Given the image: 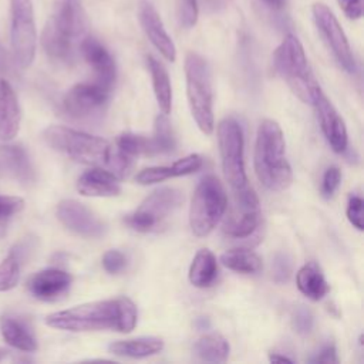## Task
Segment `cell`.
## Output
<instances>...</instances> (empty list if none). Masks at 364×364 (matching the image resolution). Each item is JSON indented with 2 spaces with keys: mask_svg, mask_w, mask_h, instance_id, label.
<instances>
[{
  "mask_svg": "<svg viewBox=\"0 0 364 364\" xmlns=\"http://www.w3.org/2000/svg\"><path fill=\"white\" fill-rule=\"evenodd\" d=\"M48 327L64 331L115 330L129 333L136 324V307L128 297L98 300L48 314Z\"/></svg>",
  "mask_w": 364,
  "mask_h": 364,
  "instance_id": "cell-1",
  "label": "cell"
},
{
  "mask_svg": "<svg viewBox=\"0 0 364 364\" xmlns=\"http://www.w3.org/2000/svg\"><path fill=\"white\" fill-rule=\"evenodd\" d=\"M109 351L115 355L129 358H144L158 354L164 348V341L158 337H138L131 340H119L109 344Z\"/></svg>",
  "mask_w": 364,
  "mask_h": 364,
  "instance_id": "cell-22",
  "label": "cell"
},
{
  "mask_svg": "<svg viewBox=\"0 0 364 364\" xmlns=\"http://www.w3.org/2000/svg\"><path fill=\"white\" fill-rule=\"evenodd\" d=\"M80 53L94 70L97 77L95 82L107 91H111L117 77V67L109 51L95 37L85 36L80 44Z\"/></svg>",
  "mask_w": 364,
  "mask_h": 364,
  "instance_id": "cell-17",
  "label": "cell"
},
{
  "mask_svg": "<svg viewBox=\"0 0 364 364\" xmlns=\"http://www.w3.org/2000/svg\"><path fill=\"white\" fill-rule=\"evenodd\" d=\"M154 138L158 142V146L161 149V154H169L173 152L176 146V141L172 132V127L169 119L165 114H161L155 119V128H154Z\"/></svg>",
  "mask_w": 364,
  "mask_h": 364,
  "instance_id": "cell-30",
  "label": "cell"
},
{
  "mask_svg": "<svg viewBox=\"0 0 364 364\" xmlns=\"http://www.w3.org/2000/svg\"><path fill=\"white\" fill-rule=\"evenodd\" d=\"M71 276L61 269H44L28 282L30 293L43 301L60 299L70 287Z\"/></svg>",
  "mask_w": 364,
  "mask_h": 364,
  "instance_id": "cell-18",
  "label": "cell"
},
{
  "mask_svg": "<svg viewBox=\"0 0 364 364\" xmlns=\"http://www.w3.org/2000/svg\"><path fill=\"white\" fill-rule=\"evenodd\" d=\"M223 215L222 230L225 235L236 239L250 236L260 223V205L255 191L247 185L232 191V202Z\"/></svg>",
  "mask_w": 364,
  "mask_h": 364,
  "instance_id": "cell-11",
  "label": "cell"
},
{
  "mask_svg": "<svg viewBox=\"0 0 364 364\" xmlns=\"http://www.w3.org/2000/svg\"><path fill=\"white\" fill-rule=\"evenodd\" d=\"M272 273H273L274 282H277V283H283L290 277L291 262L287 255L279 253L274 256L273 263H272Z\"/></svg>",
  "mask_w": 364,
  "mask_h": 364,
  "instance_id": "cell-35",
  "label": "cell"
},
{
  "mask_svg": "<svg viewBox=\"0 0 364 364\" xmlns=\"http://www.w3.org/2000/svg\"><path fill=\"white\" fill-rule=\"evenodd\" d=\"M195 326H196L199 330H205V328H208V327H209V321H208L206 318L200 317V318H198V320H196Z\"/></svg>",
  "mask_w": 364,
  "mask_h": 364,
  "instance_id": "cell-44",
  "label": "cell"
},
{
  "mask_svg": "<svg viewBox=\"0 0 364 364\" xmlns=\"http://www.w3.org/2000/svg\"><path fill=\"white\" fill-rule=\"evenodd\" d=\"M171 178L169 166H151L142 169L136 176L135 181L141 185H152Z\"/></svg>",
  "mask_w": 364,
  "mask_h": 364,
  "instance_id": "cell-34",
  "label": "cell"
},
{
  "mask_svg": "<svg viewBox=\"0 0 364 364\" xmlns=\"http://www.w3.org/2000/svg\"><path fill=\"white\" fill-rule=\"evenodd\" d=\"M185 77L191 114L199 129L209 135L213 131V92L209 64L202 55L188 53L185 58Z\"/></svg>",
  "mask_w": 364,
  "mask_h": 364,
  "instance_id": "cell-6",
  "label": "cell"
},
{
  "mask_svg": "<svg viewBox=\"0 0 364 364\" xmlns=\"http://www.w3.org/2000/svg\"><path fill=\"white\" fill-rule=\"evenodd\" d=\"M183 202V195L176 188H159L154 191L124 222L136 232H149L172 215Z\"/></svg>",
  "mask_w": 364,
  "mask_h": 364,
  "instance_id": "cell-10",
  "label": "cell"
},
{
  "mask_svg": "<svg viewBox=\"0 0 364 364\" xmlns=\"http://www.w3.org/2000/svg\"><path fill=\"white\" fill-rule=\"evenodd\" d=\"M273 65L303 102L311 104L314 97L321 91L310 70L304 48L294 34L289 33L284 36L273 54Z\"/></svg>",
  "mask_w": 364,
  "mask_h": 364,
  "instance_id": "cell-4",
  "label": "cell"
},
{
  "mask_svg": "<svg viewBox=\"0 0 364 364\" xmlns=\"http://www.w3.org/2000/svg\"><path fill=\"white\" fill-rule=\"evenodd\" d=\"M7 350H4V348H0V361L3 360V358H6L7 357Z\"/></svg>",
  "mask_w": 364,
  "mask_h": 364,
  "instance_id": "cell-45",
  "label": "cell"
},
{
  "mask_svg": "<svg viewBox=\"0 0 364 364\" xmlns=\"http://www.w3.org/2000/svg\"><path fill=\"white\" fill-rule=\"evenodd\" d=\"M220 262L225 267L237 273H257L262 269V259L249 249H233L222 253Z\"/></svg>",
  "mask_w": 364,
  "mask_h": 364,
  "instance_id": "cell-28",
  "label": "cell"
},
{
  "mask_svg": "<svg viewBox=\"0 0 364 364\" xmlns=\"http://www.w3.org/2000/svg\"><path fill=\"white\" fill-rule=\"evenodd\" d=\"M311 13L317 30L327 43L337 63L347 73H354L357 68L355 58L353 55L347 36L344 34L334 13L323 3H314L311 7Z\"/></svg>",
  "mask_w": 364,
  "mask_h": 364,
  "instance_id": "cell-12",
  "label": "cell"
},
{
  "mask_svg": "<svg viewBox=\"0 0 364 364\" xmlns=\"http://www.w3.org/2000/svg\"><path fill=\"white\" fill-rule=\"evenodd\" d=\"M146 65L151 73L154 94L162 114L168 115L172 108V87L166 68L152 55L146 57Z\"/></svg>",
  "mask_w": 364,
  "mask_h": 364,
  "instance_id": "cell-23",
  "label": "cell"
},
{
  "mask_svg": "<svg viewBox=\"0 0 364 364\" xmlns=\"http://www.w3.org/2000/svg\"><path fill=\"white\" fill-rule=\"evenodd\" d=\"M77 191L84 196L108 198L119 195L121 185L112 172L102 168H92L78 178Z\"/></svg>",
  "mask_w": 364,
  "mask_h": 364,
  "instance_id": "cell-21",
  "label": "cell"
},
{
  "mask_svg": "<svg viewBox=\"0 0 364 364\" xmlns=\"http://www.w3.org/2000/svg\"><path fill=\"white\" fill-rule=\"evenodd\" d=\"M310 363H321V364H336V363H338L334 344H326L324 347H321L320 351L313 358H310Z\"/></svg>",
  "mask_w": 364,
  "mask_h": 364,
  "instance_id": "cell-41",
  "label": "cell"
},
{
  "mask_svg": "<svg viewBox=\"0 0 364 364\" xmlns=\"http://www.w3.org/2000/svg\"><path fill=\"white\" fill-rule=\"evenodd\" d=\"M311 105H314L317 119L320 124V128L328 142V145L333 148L334 152H344L347 149L348 138H347V128L343 121V118L338 115L333 104L328 101V98L320 91Z\"/></svg>",
  "mask_w": 364,
  "mask_h": 364,
  "instance_id": "cell-15",
  "label": "cell"
},
{
  "mask_svg": "<svg viewBox=\"0 0 364 364\" xmlns=\"http://www.w3.org/2000/svg\"><path fill=\"white\" fill-rule=\"evenodd\" d=\"M20 279V262L14 252L0 262V291L14 289Z\"/></svg>",
  "mask_w": 364,
  "mask_h": 364,
  "instance_id": "cell-29",
  "label": "cell"
},
{
  "mask_svg": "<svg viewBox=\"0 0 364 364\" xmlns=\"http://www.w3.org/2000/svg\"><path fill=\"white\" fill-rule=\"evenodd\" d=\"M260 1H263L267 7L273 10H282L286 4V0H260Z\"/></svg>",
  "mask_w": 364,
  "mask_h": 364,
  "instance_id": "cell-42",
  "label": "cell"
},
{
  "mask_svg": "<svg viewBox=\"0 0 364 364\" xmlns=\"http://www.w3.org/2000/svg\"><path fill=\"white\" fill-rule=\"evenodd\" d=\"M109 91L97 82H81L71 87L63 98V111L73 119H91L102 114Z\"/></svg>",
  "mask_w": 364,
  "mask_h": 364,
  "instance_id": "cell-13",
  "label": "cell"
},
{
  "mask_svg": "<svg viewBox=\"0 0 364 364\" xmlns=\"http://www.w3.org/2000/svg\"><path fill=\"white\" fill-rule=\"evenodd\" d=\"M229 343L218 333L202 336L193 346V353L208 363H225L229 357Z\"/></svg>",
  "mask_w": 364,
  "mask_h": 364,
  "instance_id": "cell-27",
  "label": "cell"
},
{
  "mask_svg": "<svg viewBox=\"0 0 364 364\" xmlns=\"http://www.w3.org/2000/svg\"><path fill=\"white\" fill-rule=\"evenodd\" d=\"M228 196L213 175L205 176L196 186L189 208V225L196 236L209 235L226 212Z\"/></svg>",
  "mask_w": 364,
  "mask_h": 364,
  "instance_id": "cell-7",
  "label": "cell"
},
{
  "mask_svg": "<svg viewBox=\"0 0 364 364\" xmlns=\"http://www.w3.org/2000/svg\"><path fill=\"white\" fill-rule=\"evenodd\" d=\"M218 274V264L215 255L208 250L202 249L199 250L189 267V280L196 287H209Z\"/></svg>",
  "mask_w": 364,
  "mask_h": 364,
  "instance_id": "cell-25",
  "label": "cell"
},
{
  "mask_svg": "<svg viewBox=\"0 0 364 364\" xmlns=\"http://www.w3.org/2000/svg\"><path fill=\"white\" fill-rule=\"evenodd\" d=\"M296 283L299 290L314 301L321 300L328 291V284L316 263L301 266L296 274Z\"/></svg>",
  "mask_w": 364,
  "mask_h": 364,
  "instance_id": "cell-24",
  "label": "cell"
},
{
  "mask_svg": "<svg viewBox=\"0 0 364 364\" xmlns=\"http://www.w3.org/2000/svg\"><path fill=\"white\" fill-rule=\"evenodd\" d=\"M21 112L16 92L10 82L0 80V141L7 142L17 136Z\"/></svg>",
  "mask_w": 364,
  "mask_h": 364,
  "instance_id": "cell-20",
  "label": "cell"
},
{
  "mask_svg": "<svg viewBox=\"0 0 364 364\" xmlns=\"http://www.w3.org/2000/svg\"><path fill=\"white\" fill-rule=\"evenodd\" d=\"M218 142L222 158V169L225 179L232 191L247 186V176L245 171L243 158V132L237 121L225 118L218 125Z\"/></svg>",
  "mask_w": 364,
  "mask_h": 364,
  "instance_id": "cell-9",
  "label": "cell"
},
{
  "mask_svg": "<svg viewBox=\"0 0 364 364\" xmlns=\"http://www.w3.org/2000/svg\"><path fill=\"white\" fill-rule=\"evenodd\" d=\"M347 218L350 223L363 230V199L358 195H351L347 203Z\"/></svg>",
  "mask_w": 364,
  "mask_h": 364,
  "instance_id": "cell-37",
  "label": "cell"
},
{
  "mask_svg": "<svg viewBox=\"0 0 364 364\" xmlns=\"http://www.w3.org/2000/svg\"><path fill=\"white\" fill-rule=\"evenodd\" d=\"M341 181V172L337 166H330L324 175H323V181H321V193L324 198H330L333 196V193L337 191L338 185Z\"/></svg>",
  "mask_w": 364,
  "mask_h": 364,
  "instance_id": "cell-36",
  "label": "cell"
},
{
  "mask_svg": "<svg viewBox=\"0 0 364 364\" xmlns=\"http://www.w3.org/2000/svg\"><path fill=\"white\" fill-rule=\"evenodd\" d=\"M138 20H139V24H141L145 36L152 43V46L168 61H175V58H176L175 44L165 30V26L162 23V18H161L158 10L149 0L139 1Z\"/></svg>",
  "mask_w": 364,
  "mask_h": 364,
  "instance_id": "cell-16",
  "label": "cell"
},
{
  "mask_svg": "<svg viewBox=\"0 0 364 364\" xmlns=\"http://www.w3.org/2000/svg\"><path fill=\"white\" fill-rule=\"evenodd\" d=\"M127 259L118 250H108L102 256V266L108 273H118L125 267Z\"/></svg>",
  "mask_w": 364,
  "mask_h": 364,
  "instance_id": "cell-39",
  "label": "cell"
},
{
  "mask_svg": "<svg viewBox=\"0 0 364 364\" xmlns=\"http://www.w3.org/2000/svg\"><path fill=\"white\" fill-rule=\"evenodd\" d=\"M202 166V156L198 154H191L188 156H183L182 159H178L169 166V173L171 178L175 176H183V175H191L196 171H199Z\"/></svg>",
  "mask_w": 364,
  "mask_h": 364,
  "instance_id": "cell-31",
  "label": "cell"
},
{
  "mask_svg": "<svg viewBox=\"0 0 364 364\" xmlns=\"http://www.w3.org/2000/svg\"><path fill=\"white\" fill-rule=\"evenodd\" d=\"M46 144L57 152L87 165H107L111 144L100 136H94L68 127L50 125L43 132Z\"/></svg>",
  "mask_w": 364,
  "mask_h": 364,
  "instance_id": "cell-5",
  "label": "cell"
},
{
  "mask_svg": "<svg viewBox=\"0 0 364 364\" xmlns=\"http://www.w3.org/2000/svg\"><path fill=\"white\" fill-rule=\"evenodd\" d=\"M57 218L68 230L84 237H100L107 229L91 209L74 199H64L58 203Z\"/></svg>",
  "mask_w": 364,
  "mask_h": 364,
  "instance_id": "cell-14",
  "label": "cell"
},
{
  "mask_svg": "<svg viewBox=\"0 0 364 364\" xmlns=\"http://www.w3.org/2000/svg\"><path fill=\"white\" fill-rule=\"evenodd\" d=\"M0 178L30 183L34 172L26 151L18 145L0 144Z\"/></svg>",
  "mask_w": 364,
  "mask_h": 364,
  "instance_id": "cell-19",
  "label": "cell"
},
{
  "mask_svg": "<svg viewBox=\"0 0 364 364\" xmlns=\"http://www.w3.org/2000/svg\"><path fill=\"white\" fill-rule=\"evenodd\" d=\"M87 18L81 0H54L41 33V46L55 63L71 64L85 37Z\"/></svg>",
  "mask_w": 364,
  "mask_h": 364,
  "instance_id": "cell-2",
  "label": "cell"
},
{
  "mask_svg": "<svg viewBox=\"0 0 364 364\" xmlns=\"http://www.w3.org/2000/svg\"><path fill=\"white\" fill-rule=\"evenodd\" d=\"M178 4V17L181 26L191 28L198 21V0H176Z\"/></svg>",
  "mask_w": 364,
  "mask_h": 364,
  "instance_id": "cell-32",
  "label": "cell"
},
{
  "mask_svg": "<svg viewBox=\"0 0 364 364\" xmlns=\"http://www.w3.org/2000/svg\"><path fill=\"white\" fill-rule=\"evenodd\" d=\"M291 324H293V328L296 330V333H299L301 336H306L313 330L314 316L307 307L300 306L294 310Z\"/></svg>",
  "mask_w": 364,
  "mask_h": 364,
  "instance_id": "cell-33",
  "label": "cell"
},
{
  "mask_svg": "<svg viewBox=\"0 0 364 364\" xmlns=\"http://www.w3.org/2000/svg\"><path fill=\"white\" fill-rule=\"evenodd\" d=\"M337 3L350 20H358L363 16V0H337Z\"/></svg>",
  "mask_w": 364,
  "mask_h": 364,
  "instance_id": "cell-40",
  "label": "cell"
},
{
  "mask_svg": "<svg viewBox=\"0 0 364 364\" xmlns=\"http://www.w3.org/2000/svg\"><path fill=\"white\" fill-rule=\"evenodd\" d=\"M255 172L262 185L270 191H284L290 186L293 173L286 158V144L282 128L273 119L259 125L255 145Z\"/></svg>",
  "mask_w": 364,
  "mask_h": 364,
  "instance_id": "cell-3",
  "label": "cell"
},
{
  "mask_svg": "<svg viewBox=\"0 0 364 364\" xmlns=\"http://www.w3.org/2000/svg\"><path fill=\"white\" fill-rule=\"evenodd\" d=\"M269 360L273 361V363H293L291 358H289L287 355H282V354H279V353H272V354L269 355Z\"/></svg>",
  "mask_w": 364,
  "mask_h": 364,
  "instance_id": "cell-43",
  "label": "cell"
},
{
  "mask_svg": "<svg viewBox=\"0 0 364 364\" xmlns=\"http://www.w3.org/2000/svg\"><path fill=\"white\" fill-rule=\"evenodd\" d=\"M10 43L14 64L26 70L36 57L37 30L31 0H10Z\"/></svg>",
  "mask_w": 364,
  "mask_h": 364,
  "instance_id": "cell-8",
  "label": "cell"
},
{
  "mask_svg": "<svg viewBox=\"0 0 364 364\" xmlns=\"http://www.w3.org/2000/svg\"><path fill=\"white\" fill-rule=\"evenodd\" d=\"M0 333L4 341L13 348L28 353L37 350V341L33 334L20 321L11 317L0 318Z\"/></svg>",
  "mask_w": 364,
  "mask_h": 364,
  "instance_id": "cell-26",
  "label": "cell"
},
{
  "mask_svg": "<svg viewBox=\"0 0 364 364\" xmlns=\"http://www.w3.org/2000/svg\"><path fill=\"white\" fill-rule=\"evenodd\" d=\"M24 208V199L20 196L0 195V219L13 216L21 212Z\"/></svg>",
  "mask_w": 364,
  "mask_h": 364,
  "instance_id": "cell-38",
  "label": "cell"
}]
</instances>
